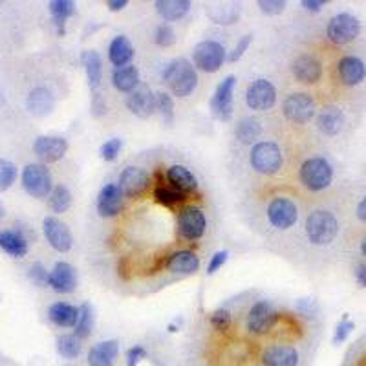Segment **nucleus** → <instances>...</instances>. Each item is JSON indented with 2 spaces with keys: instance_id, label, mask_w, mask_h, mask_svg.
I'll return each mask as SVG.
<instances>
[{
  "instance_id": "f257e3e1",
  "label": "nucleus",
  "mask_w": 366,
  "mask_h": 366,
  "mask_svg": "<svg viewBox=\"0 0 366 366\" xmlns=\"http://www.w3.org/2000/svg\"><path fill=\"white\" fill-rule=\"evenodd\" d=\"M162 75L172 94L178 98H187L198 86V73H196L194 66L191 61L183 59V57L167 64Z\"/></svg>"
},
{
  "instance_id": "f03ea898",
  "label": "nucleus",
  "mask_w": 366,
  "mask_h": 366,
  "mask_svg": "<svg viewBox=\"0 0 366 366\" xmlns=\"http://www.w3.org/2000/svg\"><path fill=\"white\" fill-rule=\"evenodd\" d=\"M339 233V221L335 214L326 209H317L306 218V234L313 246H328Z\"/></svg>"
},
{
  "instance_id": "7ed1b4c3",
  "label": "nucleus",
  "mask_w": 366,
  "mask_h": 366,
  "mask_svg": "<svg viewBox=\"0 0 366 366\" xmlns=\"http://www.w3.org/2000/svg\"><path fill=\"white\" fill-rule=\"evenodd\" d=\"M298 178H300V183H303L308 191L319 192L332 185L333 169L332 165H330L328 160L315 156V158H308L306 162L300 165Z\"/></svg>"
},
{
  "instance_id": "20e7f679",
  "label": "nucleus",
  "mask_w": 366,
  "mask_h": 366,
  "mask_svg": "<svg viewBox=\"0 0 366 366\" xmlns=\"http://www.w3.org/2000/svg\"><path fill=\"white\" fill-rule=\"evenodd\" d=\"M282 162L284 160H282L281 147L273 141H258L249 152V163H251L253 171H256L258 174H277L281 171Z\"/></svg>"
},
{
  "instance_id": "39448f33",
  "label": "nucleus",
  "mask_w": 366,
  "mask_h": 366,
  "mask_svg": "<svg viewBox=\"0 0 366 366\" xmlns=\"http://www.w3.org/2000/svg\"><path fill=\"white\" fill-rule=\"evenodd\" d=\"M359 33H361V22L352 13H337L326 26V37L337 46L352 43L359 37Z\"/></svg>"
},
{
  "instance_id": "423d86ee",
  "label": "nucleus",
  "mask_w": 366,
  "mask_h": 366,
  "mask_svg": "<svg viewBox=\"0 0 366 366\" xmlns=\"http://www.w3.org/2000/svg\"><path fill=\"white\" fill-rule=\"evenodd\" d=\"M22 187L33 198H46L53 191V182L48 167L43 163H30L22 169Z\"/></svg>"
},
{
  "instance_id": "0eeeda50",
  "label": "nucleus",
  "mask_w": 366,
  "mask_h": 366,
  "mask_svg": "<svg viewBox=\"0 0 366 366\" xmlns=\"http://www.w3.org/2000/svg\"><path fill=\"white\" fill-rule=\"evenodd\" d=\"M227 53L224 44L218 41H202L192 50V59H194V66L202 72L214 73L221 68V64L226 61Z\"/></svg>"
},
{
  "instance_id": "6e6552de",
  "label": "nucleus",
  "mask_w": 366,
  "mask_h": 366,
  "mask_svg": "<svg viewBox=\"0 0 366 366\" xmlns=\"http://www.w3.org/2000/svg\"><path fill=\"white\" fill-rule=\"evenodd\" d=\"M282 114L291 123L306 125L315 115V101L310 94H304V92L291 94L286 98L284 105H282Z\"/></svg>"
},
{
  "instance_id": "1a4fd4ad",
  "label": "nucleus",
  "mask_w": 366,
  "mask_h": 366,
  "mask_svg": "<svg viewBox=\"0 0 366 366\" xmlns=\"http://www.w3.org/2000/svg\"><path fill=\"white\" fill-rule=\"evenodd\" d=\"M268 220L277 229H290L298 220V207L293 200L286 196L273 198L268 205Z\"/></svg>"
},
{
  "instance_id": "9d476101",
  "label": "nucleus",
  "mask_w": 366,
  "mask_h": 366,
  "mask_svg": "<svg viewBox=\"0 0 366 366\" xmlns=\"http://www.w3.org/2000/svg\"><path fill=\"white\" fill-rule=\"evenodd\" d=\"M277 320L278 315L273 304L268 303V300H258V303L253 304L249 313H247L246 326L255 335H264V333L271 332Z\"/></svg>"
},
{
  "instance_id": "9b49d317",
  "label": "nucleus",
  "mask_w": 366,
  "mask_h": 366,
  "mask_svg": "<svg viewBox=\"0 0 366 366\" xmlns=\"http://www.w3.org/2000/svg\"><path fill=\"white\" fill-rule=\"evenodd\" d=\"M246 103L251 110L264 112L277 103V90L268 79H256L246 90Z\"/></svg>"
},
{
  "instance_id": "f8f14e48",
  "label": "nucleus",
  "mask_w": 366,
  "mask_h": 366,
  "mask_svg": "<svg viewBox=\"0 0 366 366\" xmlns=\"http://www.w3.org/2000/svg\"><path fill=\"white\" fill-rule=\"evenodd\" d=\"M236 86V77L227 75L214 90L211 98V112L220 121H229L233 117V94Z\"/></svg>"
},
{
  "instance_id": "ddd939ff",
  "label": "nucleus",
  "mask_w": 366,
  "mask_h": 366,
  "mask_svg": "<svg viewBox=\"0 0 366 366\" xmlns=\"http://www.w3.org/2000/svg\"><path fill=\"white\" fill-rule=\"evenodd\" d=\"M152 178L149 172L141 167H127L120 174V189L128 198H140L149 191Z\"/></svg>"
},
{
  "instance_id": "4468645a",
  "label": "nucleus",
  "mask_w": 366,
  "mask_h": 366,
  "mask_svg": "<svg viewBox=\"0 0 366 366\" xmlns=\"http://www.w3.org/2000/svg\"><path fill=\"white\" fill-rule=\"evenodd\" d=\"M207 227L205 214L198 207H185L178 216V231L182 239L185 240H200Z\"/></svg>"
},
{
  "instance_id": "2eb2a0df",
  "label": "nucleus",
  "mask_w": 366,
  "mask_h": 366,
  "mask_svg": "<svg viewBox=\"0 0 366 366\" xmlns=\"http://www.w3.org/2000/svg\"><path fill=\"white\" fill-rule=\"evenodd\" d=\"M43 231L46 236L48 244H50L56 251L68 253L73 246L72 233H70L68 226L61 221L56 216H46L43 221Z\"/></svg>"
},
{
  "instance_id": "dca6fc26",
  "label": "nucleus",
  "mask_w": 366,
  "mask_h": 366,
  "mask_svg": "<svg viewBox=\"0 0 366 366\" xmlns=\"http://www.w3.org/2000/svg\"><path fill=\"white\" fill-rule=\"evenodd\" d=\"M260 359H262V366H298L300 362L297 348L286 343L266 346Z\"/></svg>"
},
{
  "instance_id": "f3484780",
  "label": "nucleus",
  "mask_w": 366,
  "mask_h": 366,
  "mask_svg": "<svg viewBox=\"0 0 366 366\" xmlns=\"http://www.w3.org/2000/svg\"><path fill=\"white\" fill-rule=\"evenodd\" d=\"M127 108L134 115L141 117V120H147L154 112H158V108H156V94L150 90V86L140 85L132 94H128Z\"/></svg>"
},
{
  "instance_id": "a211bd4d",
  "label": "nucleus",
  "mask_w": 366,
  "mask_h": 366,
  "mask_svg": "<svg viewBox=\"0 0 366 366\" xmlns=\"http://www.w3.org/2000/svg\"><path fill=\"white\" fill-rule=\"evenodd\" d=\"M33 152L44 163H56L68 152V141L59 136H38L33 143Z\"/></svg>"
},
{
  "instance_id": "6ab92c4d",
  "label": "nucleus",
  "mask_w": 366,
  "mask_h": 366,
  "mask_svg": "<svg viewBox=\"0 0 366 366\" xmlns=\"http://www.w3.org/2000/svg\"><path fill=\"white\" fill-rule=\"evenodd\" d=\"M337 75L345 86H357L365 81L366 64L355 56H345L337 63Z\"/></svg>"
},
{
  "instance_id": "aec40b11",
  "label": "nucleus",
  "mask_w": 366,
  "mask_h": 366,
  "mask_svg": "<svg viewBox=\"0 0 366 366\" xmlns=\"http://www.w3.org/2000/svg\"><path fill=\"white\" fill-rule=\"evenodd\" d=\"M291 72H293L295 79L306 85H313V83L320 81L323 77V64L317 57L310 56V53H303L291 63Z\"/></svg>"
},
{
  "instance_id": "412c9836",
  "label": "nucleus",
  "mask_w": 366,
  "mask_h": 366,
  "mask_svg": "<svg viewBox=\"0 0 366 366\" xmlns=\"http://www.w3.org/2000/svg\"><path fill=\"white\" fill-rule=\"evenodd\" d=\"M123 191L117 183H107L98 196V213L103 218H112L123 209Z\"/></svg>"
},
{
  "instance_id": "4be33fe9",
  "label": "nucleus",
  "mask_w": 366,
  "mask_h": 366,
  "mask_svg": "<svg viewBox=\"0 0 366 366\" xmlns=\"http://www.w3.org/2000/svg\"><path fill=\"white\" fill-rule=\"evenodd\" d=\"M48 286L57 293H72L77 286L75 269L68 262H57L50 271Z\"/></svg>"
},
{
  "instance_id": "5701e85b",
  "label": "nucleus",
  "mask_w": 366,
  "mask_h": 366,
  "mask_svg": "<svg viewBox=\"0 0 366 366\" xmlns=\"http://www.w3.org/2000/svg\"><path fill=\"white\" fill-rule=\"evenodd\" d=\"M120 355V341H101L88 350V366H114Z\"/></svg>"
},
{
  "instance_id": "b1692460",
  "label": "nucleus",
  "mask_w": 366,
  "mask_h": 366,
  "mask_svg": "<svg viewBox=\"0 0 366 366\" xmlns=\"http://www.w3.org/2000/svg\"><path fill=\"white\" fill-rule=\"evenodd\" d=\"M26 105H28L30 114H33L35 117H44V115L51 114V110L56 107V98L50 90L38 86V88L31 90L28 99H26Z\"/></svg>"
},
{
  "instance_id": "393cba45",
  "label": "nucleus",
  "mask_w": 366,
  "mask_h": 366,
  "mask_svg": "<svg viewBox=\"0 0 366 366\" xmlns=\"http://www.w3.org/2000/svg\"><path fill=\"white\" fill-rule=\"evenodd\" d=\"M343 125H345V114L341 108L333 105L324 107L317 117V127L326 136H337L343 130Z\"/></svg>"
},
{
  "instance_id": "a878e982",
  "label": "nucleus",
  "mask_w": 366,
  "mask_h": 366,
  "mask_svg": "<svg viewBox=\"0 0 366 366\" xmlns=\"http://www.w3.org/2000/svg\"><path fill=\"white\" fill-rule=\"evenodd\" d=\"M48 319L59 328H75L77 320H79V308L68 303L51 304L48 310Z\"/></svg>"
},
{
  "instance_id": "bb28decb",
  "label": "nucleus",
  "mask_w": 366,
  "mask_h": 366,
  "mask_svg": "<svg viewBox=\"0 0 366 366\" xmlns=\"http://www.w3.org/2000/svg\"><path fill=\"white\" fill-rule=\"evenodd\" d=\"M167 268L171 269L172 273H182V275H192L200 268V258L198 255L189 249H179L174 251L169 260H167Z\"/></svg>"
},
{
  "instance_id": "cd10ccee",
  "label": "nucleus",
  "mask_w": 366,
  "mask_h": 366,
  "mask_svg": "<svg viewBox=\"0 0 366 366\" xmlns=\"http://www.w3.org/2000/svg\"><path fill=\"white\" fill-rule=\"evenodd\" d=\"M134 57V48L125 35H115L112 38L110 46H108V59L114 64L115 68H123L128 66V63Z\"/></svg>"
},
{
  "instance_id": "c85d7f7f",
  "label": "nucleus",
  "mask_w": 366,
  "mask_h": 366,
  "mask_svg": "<svg viewBox=\"0 0 366 366\" xmlns=\"http://www.w3.org/2000/svg\"><path fill=\"white\" fill-rule=\"evenodd\" d=\"M167 179L171 183V187L178 189L183 194H191L198 189V179L196 176L189 171L187 167L183 165H172L167 171Z\"/></svg>"
},
{
  "instance_id": "c756f323",
  "label": "nucleus",
  "mask_w": 366,
  "mask_h": 366,
  "mask_svg": "<svg viewBox=\"0 0 366 366\" xmlns=\"http://www.w3.org/2000/svg\"><path fill=\"white\" fill-rule=\"evenodd\" d=\"M0 249L4 253H8L9 256H15V258H22V256L28 255V240L22 236V233L19 231H0Z\"/></svg>"
},
{
  "instance_id": "7c9ffc66",
  "label": "nucleus",
  "mask_w": 366,
  "mask_h": 366,
  "mask_svg": "<svg viewBox=\"0 0 366 366\" xmlns=\"http://www.w3.org/2000/svg\"><path fill=\"white\" fill-rule=\"evenodd\" d=\"M112 85L115 86V90L125 92V94H132L134 90L141 85L140 83V70L132 64L123 66V68H115L112 72Z\"/></svg>"
},
{
  "instance_id": "2f4dec72",
  "label": "nucleus",
  "mask_w": 366,
  "mask_h": 366,
  "mask_svg": "<svg viewBox=\"0 0 366 366\" xmlns=\"http://www.w3.org/2000/svg\"><path fill=\"white\" fill-rule=\"evenodd\" d=\"M83 66H85L86 79H88L90 88L98 90L99 85H101V77H103V61L101 56L94 50H85L81 53Z\"/></svg>"
},
{
  "instance_id": "473e14b6",
  "label": "nucleus",
  "mask_w": 366,
  "mask_h": 366,
  "mask_svg": "<svg viewBox=\"0 0 366 366\" xmlns=\"http://www.w3.org/2000/svg\"><path fill=\"white\" fill-rule=\"evenodd\" d=\"M189 9H191L189 0H158L156 2V11L165 22L179 21L187 15Z\"/></svg>"
},
{
  "instance_id": "72a5a7b5",
  "label": "nucleus",
  "mask_w": 366,
  "mask_h": 366,
  "mask_svg": "<svg viewBox=\"0 0 366 366\" xmlns=\"http://www.w3.org/2000/svg\"><path fill=\"white\" fill-rule=\"evenodd\" d=\"M48 8H50L51 19H53V24L57 28V33L63 37L64 31H66L64 30V24L75 13V4H73L72 0H51Z\"/></svg>"
},
{
  "instance_id": "f704fd0d",
  "label": "nucleus",
  "mask_w": 366,
  "mask_h": 366,
  "mask_svg": "<svg viewBox=\"0 0 366 366\" xmlns=\"http://www.w3.org/2000/svg\"><path fill=\"white\" fill-rule=\"evenodd\" d=\"M260 134H262V127L253 117H242L234 127V136L244 145H253L260 137Z\"/></svg>"
},
{
  "instance_id": "c9c22d12",
  "label": "nucleus",
  "mask_w": 366,
  "mask_h": 366,
  "mask_svg": "<svg viewBox=\"0 0 366 366\" xmlns=\"http://www.w3.org/2000/svg\"><path fill=\"white\" fill-rule=\"evenodd\" d=\"M152 194L154 200L158 202V204L165 205V207H176V205L183 204V202L187 200V194H183L178 189L171 187V185H165V183H158L154 187Z\"/></svg>"
},
{
  "instance_id": "e433bc0d",
  "label": "nucleus",
  "mask_w": 366,
  "mask_h": 366,
  "mask_svg": "<svg viewBox=\"0 0 366 366\" xmlns=\"http://www.w3.org/2000/svg\"><path fill=\"white\" fill-rule=\"evenodd\" d=\"M48 204L53 213H66L70 207H72V192L66 185L59 183L53 187L51 194L48 196Z\"/></svg>"
},
{
  "instance_id": "4c0bfd02",
  "label": "nucleus",
  "mask_w": 366,
  "mask_h": 366,
  "mask_svg": "<svg viewBox=\"0 0 366 366\" xmlns=\"http://www.w3.org/2000/svg\"><path fill=\"white\" fill-rule=\"evenodd\" d=\"M81 350H83L81 339H79L75 333H72V335L66 333V335L57 337V352H59L61 357L75 359V357H79Z\"/></svg>"
},
{
  "instance_id": "58836bf2",
  "label": "nucleus",
  "mask_w": 366,
  "mask_h": 366,
  "mask_svg": "<svg viewBox=\"0 0 366 366\" xmlns=\"http://www.w3.org/2000/svg\"><path fill=\"white\" fill-rule=\"evenodd\" d=\"M92 330H94V310H92L90 304H83L79 308V320L75 324V335L83 341V339H86L92 333Z\"/></svg>"
},
{
  "instance_id": "ea45409f",
  "label": "nucleus",
  "mask_w": 366,
  "mask_h": 366,
  "mask_svg": "<svg viewBox=\"0 0 366 366\" xmlns=\"http://www.w3.org/2000/svg\"><path fill=\"white\" fill-rule=\"evenodd\" d=\"M17 179V167L9 160L0 158V192L8 191Z\"/></svg>"
},
{
  "instance_id": "a19ab883",
  "label": "nucleus",
  "mask_w": 366,
  "mask_h": 366,
  "mask_svg": "<svg viewBox=\"0 0 366 366\" xmlns=\"http://www.w3.org/2000/svg\"><path fill=\"white\" fill-rule=\"evenodd\" d=\"M156 108H158V112L162 114L163 121L167 125H171L174 121V101H172V98L167 92L156 94Z\"/></svg>"
},
{
  "instance_id": "79ce46f5",
  "label": "nucleus",
  "mask_w": 366,
  "mask_h": 366,
  "mask_svg": "<svg viewBox=\"0 0 366 366\" xmlns=\"http://www.w3.org/2000/svg\"><path fill=\"white\" fill-rule=\"evenodd\" d=\"M154 43L162 48H169L176 43V33L169 24H160L154 33Z\"/></svg>"
},
{
  "instance_id": "37998d69",
  "label": "nucleus",
  "mask_w": 366,
  "mask_h": 366,
  "mask_svg": "<svg viewBox=\"0 0 366 366\" xmlns=\"http://www.w3.org/2000/svg\"><path fill=\"white\" fill-rule=\"evenodd\" d=\"M354 328H355L354 320H350L348 313H345L341 323L337 324L335 333H333V345H341V343H345L350 337V333L354 332Z\"/></svg>"
},
{
  "instance_id": "c03bdc74",
  "label": "nucleus",
  "mask_w": 366,
  "mask_h": 366,
  "mask_svg": "<svg viewBox=\"0 0 366 366\" xmlns=\"http://www.w3.org/2000/svg\"><path fill=\"white\" fill-rule=\"evenodd\" d=\"M121 147H123V141L120 137H112V140L105 141L99 149V154L105 162H114L117 158V154L121 152Z\"/></svg>"
},
{
  "instance_id": "a18cd8bd",
  "label": "nucleus",
  "mask_w": 366,
  "mask_h": 366,
  "mask_svg": "<svg viewBox=\"0 0 366 366\" xmlns=\"http://www.w3.org/2000/svg\"><path fill=\"white\" fill-rule=\"evenodd\" d=\"M209 320H211V324H213L218 332H226V330H229V326H231L229 311L224 310V308L213 311V313H211V319H209Z\"/></svg>"
},
{
  "instance_id": "49530a36",
  "label": "nucleus",
  "mask_w": 366,
  "mask_h": 366,
  "mask_svg": "<svg viewBox=\"0 0 366 366\" xmlns=\"http://www.w3.org/2000/svg\"><path fill=\"white\" fill-rule=\"evenodd\" d=\"M251 41H253L251 35H244V37L240 38L239 43H236V46H234V50L229 53L231 63H236L239 59H242V56L247 51V48L251 46Z\"/></svg>"
},
{
  "instance_id": "de8ad7c7",
  "label": "nucleus",
  "mask_w": 366,
  "mask_h": 366,
  "mask_svg": "<svg viewBox=\"0 0 366 366\" xmlns=\"http://www.w3.org/2000/svg\"><path fill=\"white\" fill-rule=\"evenodd\" d=\"M258 6L266 15H278V13L284 11L286 2L284 0H260Z\"/></svg>"
},
{
  "instance_id": "09e8293b",
  "label": "nucleus",
  "mask_w": 366,
  "mask_h": 366,
  "mask_svg": "<svg viewBox=\"0 0 366 366\" xmlns=\"http://www.w3.org/2000/svg\"><path fill=\"white\" fill-rule=\"evenodd\" d=\"M30 278L35 282V284L46 286L48 284V278H50V273H48L46 269H44L43 264H38V262H37V264H33L30 268Z\"/></svg>"
},
{
  "instance_id": "8fccbe9b",
  "label": "nucleus",
  "mask_w": 366,
  "mask_h": 366,
  "mask_svg": "<svg viewBox=\"0 0 366 366\" xmlns=\"http://www.w3.org/2000/svg\"><path fill=\"white\" fill-rule=\"evenodd\" d=\"M147 357V350L141 345L132 346V348L127 352V366H137L143 359Z\"/></svg>"
},
{
  "instance_id": "3c124183",
  "label": "nucleus",
  "mask_w": 366,
  "mask_h": 366,
  "mask_svg": "<svg viewBox=\"0 0 366 366\" xmlns=\"http://www.w3.org/2000/svg\"><path fill=\"white\" fill-rule=\"evenodd\" d=\"M227 256H229V253H227V251L214 253V255L211 256V260H209V266H207V273H209V275H213V273H216L218 269L221 268V266L226 264Z\"/></svg>"
},
{
  "instance_id": "603ef678",
  "label": "nucleus",
  "mask_w": 366,
  "mask_h": 366,
  "mask_svg": "<svg viewBox=\"0 0 366 366\" xmlns=\"http://www.w3.org/2000/svg\"><path fill=\"white\" fill-rule=\"evenodd\" d=\"M92 112H94L95 117H101L107 112V103H105V99H103V95L99 92L92 94Z\"/></svg>"
},
{
  "instance_id": "864d4df0",
  "label": "nucleus",
  "mask_w": 366,
  "mask_h": 366,
  "mask_svg": "<svg viewBox=\"0 0 366 366\" xmlns=\"http://www.w3.org/2000/svg\"><path fill=\"white\" fill-rule=\"evenodd\" d=\"M303 6L308 9V11L317 13L326 6V2H324V0H303Z\"/></svg>"
},
{
  "instance_id": "5fc2aeb1",
  "label": "nucleus",
  "mask_w": 366,
  "mask_h": 366,
  "mask_svg": "<svg viewBox=\"0 0 366 366\" xmlns=\"http://www.w3.org/2000/svg\"><path fill=\"white\" fill-rule=\"evenodd\" d=\"M355 281L361 288H366V264H357L355 266Z\"/></svg>"
},
{
  "instance_id": "6e6d98bb",
  "label": "nucleus",
  "mask_w": 366,
  "mask_h": 366,
  "mask_svg": "<svg viewBox=\"0 0 366 366\" xmlns=\"http://www.w3.org/2000/svg\"><path fill=\"white\" fill-rule=\"evenodd\" d=\"M128 0H108L107 6L110 11H121L123 8H127Z\"/></svg>"
},
{
  "instance_id": "4d7b16f0",
  "label": "nucleus",
  "mask_w": 366,
  "mask_h": 366,
  "mask_svg": "<svg viewBox=\"0 0 366 366\" xmlns=\"http://www.w3.org/2000/svg\"><path fill=\"white\" fill-rule=\"evenodd\" d=\"M355 214H357L359 220L365 221V224H366V196H365V198H362L361 202H359L357 209H355Z\"/></svg>"
},
{
  "instance_id": "13d9d810",
  "label": "nucleus",
  "mask_w": 366,
  "mask_h": 366,
  "mask_svg": "<svg viewBox=\"0 0 366 366\" xmlns=\"http://www.w3.org/2000/svg\"><path fill=\"white\" fill-rule=\"evenodd\" d=\"M361 253L366 256V236L362 239V242H361Z\"/></svg>"
},
{
  "instance_id": "bf43d9fd",
  "label": "nucleus",
  "mask_w": 366,
  "mask_h": 366,
  "mask_svg": "<svg viewBox=\"0 0 366 366\" xmlns=\"http://www.w3.org/2000/svg\"><path fill=\"white\" fill-rule=\"evenodd\" d=\"M0 218H4V205L0 204Z\"/></svg>"
},
{
  "instance_id": "052dcab7",
  "label": "nucleus",
  "mask_w": 366,
  "mask_h": 366,
  "mask_svg": "<svg viewBox=\"0 0 366 366\" xmlns=\"http://www.w3.org/2000/svg\"><path fill=\"white\" fill-rule=\"evenodd\" d=\"M359 366H366V357L362 359V362H361V365H359Z\"/></svg>"
}]
</instances>
